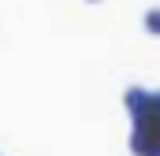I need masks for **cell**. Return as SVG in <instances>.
Listing matches in <instances>:
<instances>
[{"label": "cell", "instance_id": "cell-1", "mask_svg": "<svg viewBox=\"0 0 160 156\" xmlns=\"http://www.w3.org/2000/svg\"><path fill=\"white\" fill-rule=\"evenodd\" d=\"M149 97H153V89H145V85H127V93H123V104H127L130 119H134V115H142V112L149 108Z\"/></svg>", "mask_w": 160, "mask_h": 156}, {"label": "cell", "instance_id": "cell-2", "mask_svg": "<svg viewBox=\"0 0 160 156\" xmlns=\"http://www.w3.org/2000/svg\"><path fill=\"white\" fill-rule=\"evenodd\" d=\"M142 26H145L153 37H160V7H149V11L142 15Z\"/></svg>", "mask_w": 160, "mask_h": 156}, {"label": "cell", "instance_id": "cell-3", "mask_svg": "<svg viewBox=\"0 0 160 156\" xmlns=\"http://www.w3.org/2000/svg\"><path fill=\"white\" fill-rule=\"evenodd\" d=\"M89 4H101V0H89Z\"/></svg>", "mask_w": 160, "mask_h": 156}]
</instances>
